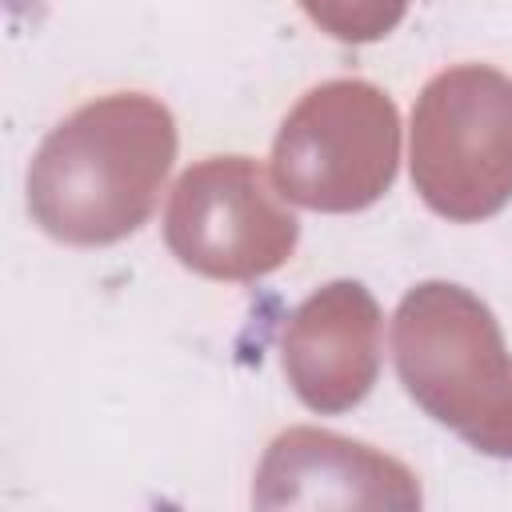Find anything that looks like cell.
Instances as JSON below:
<instances>
[{
	"label": "cell",
	"instance_id": "6da1fadb",
	"mask_svg": "<svg viewBox=\"0 0 512 512\" xmlns=\"http://www.w3.org/2000/svg\"><path fill=\"white\" fill-rule=\"evenodd\" d=\"M172 160L176 120L156 96L88 100L44 136L28 168V212L60 244H116L152 216Z\"/></svg>",
	"mask_w": 512,
	"mask_h": 512
},
{
	"label": "cell",
	"instance_id": "7a4b0ae2",
	"mask_svg": "<svg viewBox=\"0 0 512 512\" xmlns=\"http://www.w3.org/2000/svg\"><path fill=\"white\" fill-rule=\"evenodd\" d=\"M392 352L400 384L432 420L512 460V356L488 304L448 280L416 284L396 308Z\"/></svg>",
	"mask_w": 512,
	"mask_h": 512
},
{
	"label": "cell",
	"instance_id": "3957f363",
	"mask_svg": "<svg viewBox=\"0 0 512 512\" xmlns=\"http://www.w3.org/2000/svg\"><path fill=\"white\" fill-rule=\"evenodd\" d=\"M412 180L448 220H484L512 200V76L456 64L432 76L412 112Z\"/></svg>",
	"mask_w": 512,
	"mask_h": 512
},
{
	"label": "cell",
	"instance_id": "277c9868",
	"mask_svg": "<svg viewBox=\"0 0 512 512\" xmlns=\"http://www.w3.org/2000/svg\"><path fill=\"white\" fill-rule=\"evenodd\" d=\"M400 160L396 104L368 80H328L300 96L272 144V172L288 200L316 212L376 204Z\"/></svg>",
	"mask_w": 512,
	"mask_h": 512
},
{
	"label": "cell",
	"instance_id": "5b68a950",
	"mask_svg": "<svg viewBox=\"0 0 512 512\" xmlns=\"http://www.w3.org/2000/svg\"><path fill=\"white\" fill-rule=\"evenodd\" d=\"M300 224L276 200L252 156H208L192 164L168 200L164 240L172 256L208 280H256L296 248Z\"/></svg>",
	"mask_w": 512,
	"mask_h": 512
},
{
	"label": "cell",
	"instance_id": "8992f818",
	"mask_svg": "<svg viewBox=\"0 0 512 512\" xmlns=\"http://www.w3.org/2000/svg\"><path fill=\"white\" fill-rule=\"evenodd\" d=\"M420 484L396 456L320 428L280 432L252 484L256 508H420Z\"/></svg>",
	"mask_w": 512,
	"mask_h": 512
},
{
	"label": "cell",
	"instance_id": "52a82bcc",
	"mask_svg": "<svg viewBox=\"0 0 512 512\" xmlns=\"http://www.w3.org/2000/svg\"><path fill=\"white\" fill-rule=\"evenodd\" d=\"M284 376L312 412L360 404L380 372V308L360 280H332L284 324Z\"/></svg>",
	"mask_w": 512,
	"mask_h": 512
},
{
	"label": "cell",
	"instance_id": "ba28073f",
	"mask_svg": "<svg viewBox=\"0 0 512 512\" xmlns=\"http://www.w3.org/2000/svg\"><path fill=\"white\" fill-rule=\"evenodd\" d=\"M300 4L328 36L344 44H372L388 36L408 12V0H300Z\"/></svg>",
	"mask_w": 512,
	"mask_h": 512
}]
</instances>
